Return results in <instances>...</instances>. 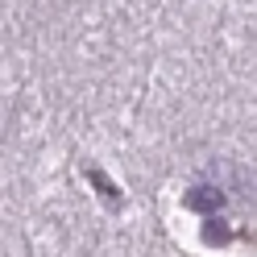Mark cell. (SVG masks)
I'll return each instance as SVG.
<instances>
[{
	"mask_svg": "<svg viewBox=\"0 0 257 257\" xmlns=\"http://www.w3.org/2000/svg\"><path fill=\"white\" fill-rule=\"evenodd\" d=\"M183 203L191 207V212H207V216H212V212H220V207H224V187L195 183V187H191L187 195H183Z\"/></svg>",
	"mask_w": 257,
	"mask_h": 257,
	"instance_id": "6da1fadb",
	"label": "cell"
}]
</instances>
